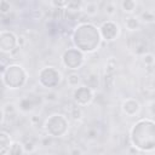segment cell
<instances>
[{"label":"cell","instance_id":"obj_26","mask_svg":"<svg viewBox=\"0 0 155 155\" xmlns=\"http://www.w3.org/2000/svg\"><path fill=\"white\" fill-rule=\"evenodd\" d=\"M140 59H142V63L145 65V68L148 67L150 70L153 69V65H154V54H153L151 52L145 53L144 56L140 57Z\"/></svg>","mask_w":155,"mask_h":155},{"label":"cell","instance_id":"obj_18","mask_svg":"<svg viewBox=\"0 0 155 155\" xmlns=\"http://www.w3.org/2000/svg\"><path fill=\"white\" fill-rule=\"evenodd\" d=\"M138 19L140 24H153L155 22V12L153 8H145L138 13Z\"/></svg>","mask_w":155,"mask_h":155},{"label":"cell","instance_id":"obj_17","mask_svg":"<svg viewBox=\"0 0 155 155\" xmlns=\"http://www.w3.org/2000/svg\"><path fill=\"white\" fill-rule=\"evenodd\" d=\"M117 5H119V7L121 8V11L124 13H126L127 16H131V15H133L137 11L138 1H134V0H122Z\"/></svg>","mask_w":155,"mask_h":155},{"label":"cell","instance_id":"obj_7","mask_svg":"<svg viewBox=\"0 0 155 155\" xmlns=\"http://www.w3.org/2000/svg\"><path fill=\"white\" fill-rule=\"evenodd\" d=\"M73 99L74 103L79 107H86L88 104L92 103V101L94 99V91L91 90L90 87L81 85L79 87H76L73 92Z\"/></svg>","mask_w":155,"mask_h":155},{"label":"cell","instance_id":"obj_20","mask_svg":"<svg viewBox=\"0 0 155 155\" xmlns=\"http://www.w3.org/2000/svg\"><path fill=\"white\" fill-rule=\"evenodd\" d=\"M117 7H119V5H117L116 1H107V2H103V8L102 10H103V13L107 17L113 18L117 12Z\"/></svg>","mask_w":155,"mask_h":155},{"label":"cell","instance_id":"obj_10","mask_svg":"<svg viewBox=\"0 0 155 155\" xmlns=\"http://www.w3.org/2000/svg\"><path fill=\"white\" fill-rule=\"evenodd\" d=\"M39 102H42V98L40 96H24L16 103V105L19 113L29 114L35 110Z\"/></svg>","mask_w":155,"mask_h":155},{"label":"cell","instance_id":"obj_13","mask_svg":"<svg viewBox=\"0 0 155 155\" xmlns=\"http://www.w3.org/2000/svg\"><path fill=\"white\" fill-rule=\"evenodd\" d=\"M99 12V2L98 1H82L81 13L87 17H94Z\"/></svg>","mask_w":155,"mask_h":155},{"label":"cell","instance_id":"obj_6","mask_svg":"<svg viewBox=\"0 0 155 155\" xmlns=\"http://www.w3.org/2000/svg\"><path fill=\"white\" fill-rule=\"evenodd\" d=\"M98 31H99L101 39L105 40L107 42L114 41L120 34V25L113 19H107L101 24V27L98 28Z\"/></svg>","mask_w":155,"mask_h":155},{"label":"cell","instance_id":"obj_30","mask_svg":"<svg viewBox=\"0 0 155 155\" xmlns=\"http://www.w3.org/2000/svg\"><path fill=\"white\" fill-rule=\"evenodd\" d=\"M29 122L33 127H38L39 126V122H40V116L39 115H31L29 117Z\"/></svg>","mask_w":155,"mask_h":155},{"label":"cell","instance_id":"obj_5","mask_svg":"<svg viewBox=\"0 0 155 155\" xmlns=\"http://www.w3.org/2000/svg\"><path fill=\"white\" fill-rule=\"evenodd\" d=\"M84 62H85L84 54L79 50H75V48L67 50L62 56V63L68 69H71V70L79 69L84 64Z\"/></svg>","mask_w":155,"mask_h":155},{"label":"cell","instance_id":"obj_23","mask_svg":"<svg viewBox=\"0 0 155 155\" xmlns=\"http://www.w3.org/2000/svg\"><path fill=\"white\" fill-rule=\"evenodd\" d=\"M69 116H70L71 120H74V121H80V120L84 117L82 107H79V105L74 104V105L69 109Z\"/></svg>","mask_w":155,"mask_h":155},{"label":"cell","instance_id":"obj_3","mask_svg":"<svg viewBox=\"0 0 155 155\" xmlns=\"http://www.w3.org/2000/svg\"><path fill=\"white\" fill-rule=\"evenodd\" d=\"M69 122L65 115L53 114L50 115L44 122V131L50 137H62L68 130Z\"/></svg>","mask_w":155,"mask_h":155},{"label":"cell","instance_id":"obj_9","mask_svg":"<svg viewBox=\"0 0 155 155\" xmlns=\"http://www.w3.org/2000/svg\"><path fill=\"white\" fill-rule=\"evenodd\" d=\"M127 47L134 56L138 57H142L149 52L148 41L140 36H130L127 40Z\"/></svg>","mask_w":155,"mask_h":155},{"label":"cell","instance_id":"obj_8","mask_svg":"<svg viewBox=\"0 0 155 155\" xmlns=\"http://www.w3.org/2000/svg\"><path fill=\"white\" fill-rule=\"evenodd\" d=\"M18 36L11 30H0V51L4 53H11L17 47Z\"/></svg>","mask_w":155,"mask_h":155},{"label":"cell","instance_id":"obj_21","mask_svg":"<svg viewBox=\"0 0 155 155\" xmlns=\"http://www.w3.org/2000/svg\"><path fill=\"white\" fill-rule=\"evenodd\" d=\"M65 80H67V85L69 87H75L76 88L80 85V82H81V75L79 73L71 71V73H69L67 75V79Z\"/></svg>","mask_w":155,"mask_h":155},{"label":"cell","instance_id":"obj_25","mask_svg":"<svg viewBox=\"0 0 155 155\" xmlns=\"http://www.w3.org/2000/svg\"><path fill=\"white\" fill-rule=\"evenodd\" d=\"M81 8H82V1L71 0V1H68V4H67L64 10L71 11V12H81Z\"/></svg>","mask_w":155,"mask_h":155},{"label":"cell","instance_id":"obj_24","mask_svg":"<svg viewBox=\"0 0 155 155\" xmlns=\"http://www.w3.org/2000/svg\"><path fill=\"white\" fill-rule=\"evenodd\" d=\"M22 145H23V149H24V153L27 154H33L36 149H38V145L35 143V140L33 138H25L23 142H21Z\"/></svg>","mask_w":155,"mask_h":155},{"label":"cell","instance_id":"obj_4","mask_svg":"<svg viewBox=\"0 0 155 155\" xmlns=\"http://www.w3.org/2000/svg\"><path fill=\"white\" fill-rule=\"evenodd\" d=\"M62 75L53 67H45L39 71V82L46 88H53L61 82Z\"/></svg>","mask_w":155,"mask_h":155},{"label":"cell","instance_id":"obj_33","mask_svg":"<svg viewBox=\"0 0 155 155\" xmlns=\"http://www.w3.org/2000/svg\"><path fill=\"white\" fill-rule=\"evenodd\" d=\"M2 119H4V114H2V109H0V124H1Z\"/></svg>","mask_w":155,"mask_h":155},{"label":"cell","instance_id":"obj_28","mask_svg":"<svg viewBox=\"0 0 155 155\" xmlns=\"http://www.w3.org/2000/svg\"><path fill=\"white\" fill-rule=\"evenodd\" d=\"M11 10H12V4L10 1H6V0L0 1V15L6 16L11 12Z\"/></svg>","mask_w":155,"mask_h":155},{"label":"cell","instance_id":"obj_29","mask_svg":"<svg viewBox=\"0 0 155 155\" xmlns=\"http://www.w3.org/2000/svg\"><path fill=\"white\" fill-rule=\"evenodd\" d=\"M41 98H42V102H56L58 99V94H57V92L51 91V92L44 94Z\"/></svg>","mask_w":155,"mask_h":155},{"label":"cell","instance_id":"obj_11","mask_svg":"<svg viewBox=\"0 0 155 155\" xmlns=\"http://www.w3.org/2000/svg\"><path fill=\"white\" fill-rule=\"evenodd\" d=\"M121 110L126 116L133 117V116H137L140 113L142 105L136 98H126L121 103Z\"/></svg>","mask_w":155,"mask_h":155},{"label":"cell","instance_id":"obj_34","mask_svg":"<svg viewBox=\"0 0 155 155\" xmlns=\"http://www.w3.org/2000/svg\"><path fill=\"white\" fill-rule=\"evenodd\" d=\"M122 155H136V154H131V153H126V154H122Z\"/></svg>","mask_w":155,"mask_h":155},{"label":"cell","instance_id":"obj_16","mask_svg":"<svg viewBox=\"0 0 155 155\" xmlns=\"http://www.w3.org/2000/svg\"><path fill=\"white\" fill-rule=\"evenodd\" d=\"M124 25L128 31H139L140 30V22L138 19V17L136 15H131V16H126L124 19Z\"/></svg>","mask_w":155,"mask_h":155},{"label":"cell","instance_id":"obj_31","mask_svg":"<svg viewBox=\"0 0 155 155\" xmlns=\"http://www.w3.org/2000/svg\"><path fill=\"white\" fill-rule=\"evenodd\" d=\"M69 155H84V151L80 147H73L69 150Z\"/></svg>","mask_w":155,"mask_h":155},{"label":"cell","instance_id":"obj_2","mask_svg":"<svg viewBox=\"0 0 155 155\" xmlns=\"http://www.w3.org/2000/svg\"><path fill=\"white\" fill-rule=\"evenodd\" d=\"M28 80V74L23 67L18 64H12L6 67L2 74V82L8 88H19Z\"/></svg>","mask_w":155,"mask_h":155},{"label":"cell","instance_id":"obj_27","mask_svg":"<svg viewBox=\"0 0 155 155\" xmlns=\"http://www.w3.org/2000/svg\"><path fill=\"white\" fill-rule=\"evenodd\" d=\"M85 138L88 140V142H93L98 138V131L96 127H90L86 130L85 132Z\"/></svg>","mask_w":155,"mask_h":155},{"label":"cell","instance_id":"obj_22","mask_svg":"<svg viewBox=\"0 0 155 155\" xmlns=\"http://www.w3.org/2000/svg\"><path fill=\"white\" fill-rule=\"evenodd\" d=\"M24 149H23V145L19 140H15L11 143L10 145V149L7 151V155H24Z\"/></svg>","mask_w":155,"mask_h":155},{"label":"cell","instance_id":"obj_15","mask_svg":"<svg viewBox=\"0 0 155 155\" xmlns=\"http://www.w3.org/2000/svg\"><path fill=\"white\" fill-rule=\"evenodd\" d=\"M116 69H117V59L113 56L108 57V59L105 61V64H104V75H105V79H114V74L116 73Z\"/></svg>","mask_w":155,"mask_h":155},{"label":"cell","instance_id":"obj_1","mask_svg":"<svg viewBox=\"0 0 155 155\" xmlns=\"http://www.w3.org/2000/svg\"><path fill=\"white\" fill-rule=\"evenodd\" d=\"M145 139L155 145V133H154V121L151 119H140L133 124L130 132V140L133 148L140 151H149V148L144 140Z\"/></svg>","mask_w":155,"mask_h":155},{"label":"cell","instance_id":"obj_14","mask_svg":"<svg viewBox=\"0 0 155 155\" xmlns=\"http://www.w3.org/2000/svg\"><path fill=\"white\" fill-rule=\"evenodd\" d=\"M84 82L86 84L85 86H87V87H90L91 90L94 91L99 86V75H98V73L97 71H93V70H88L85 74Z\"/></svg>","mask_w":155,"mask_h":155},{"label":"cell","instance_id":"obj_19","mask_svg":"<svg viewBox=\"0 0 155 155\" xmlns=\"http://www.w3.org/2000/svg\"><path fill=\"white\" fill-rule=\"evenodd\" d=\"M11 143V136L6 132H0V155H7Z\"/></svg>","mask_w":155,"mask_h":155},{"label":"cell","instance_id":"obj_32","mask_svg":"<svg viewBox=\"0 0 155 155\" xmlns=\"http://www.w3.org/2000/svg\"><path fill=\"white\" fill-rule=\"evenodd\" d=\"M5 69H6V65L4 63H0V74H4Z\"/></svg>","mask_w":155,"mask_h":155},{"label":"cell","instance_id":"obj_12","mask_svg":"<svg viewBox=\"0 0 155 155\" xmlns=\"http://www.w3.org/2000/svg\"><path fill=\"white\" fill-rule=\"evenodd\" d=\"M2 114H4V117L8 122L16 121L18 119V115H19V111L17 109L16 103H13V102H6L2 105Z\"/></svg>","mask_w":155,"mask_h":155}]
</instances>
